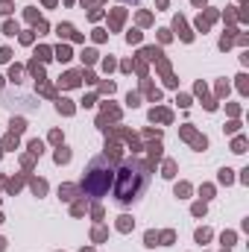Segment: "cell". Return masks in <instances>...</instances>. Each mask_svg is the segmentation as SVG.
<instances>
[{
  "instance_id": "6da1fadb",
  "label": "cell",
  "mask_w": 249,
  "mask_h": 252,
  "mask_svg": "<svg viewBox=\"0 0 249 252\" xmlns=\"http://www.w3.org/2000/svg\"><path fill=\"white\" fill-rule=\"evenodd\" d=\"M147 182H150V167H147L144 161H138V158L124 161V167H121V173H118V188H115L118 202L135 199L141 190L147 188Z\"/></svg>"
},
{
  "instance_id": "7a4b0ae2",
  "label": "cell",
  "mask_w": 249,
  "mask_h": 252,
  "mask_svg": "<svg viewBox=\"0 0 249 252\" xmlns=\"http://www.w3.org/2000/svg\"><path fill=\"white\" fill-rule=\"evenodd\" d=\"M112 179H115V170H112L109 158H106V156H97V158L88 164V170H85V176H82L79 188L85 190L88 196H94V199H97V196H106V193H109Z\"/></svg>"
}]
</instances>
